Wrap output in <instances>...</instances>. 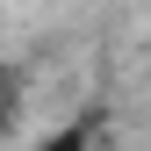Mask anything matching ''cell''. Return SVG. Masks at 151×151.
Segmentation results:
<instances>
[{"label": "cell", "mask_w": 151, "mask_h": 151, "mask_svg": "<svg viewBox=\"0 0 151 151\" xmlns=\"http://www.w3.org/2000/svg\"><path fill=\"white\" fill-rule=\"evenodd\" d=\"M36 151H93V129H86V122H65V129H50Z\"/></svg>", "instance_id": "1"}]
</instances>
